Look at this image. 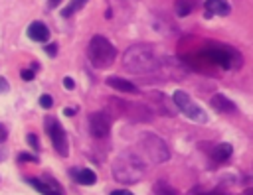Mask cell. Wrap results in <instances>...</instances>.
Masks as SVG:
<instances>
[{
	"label": "cell",
	"instance_id": "6da1fadb",
	"mask_svg": "<svg viewBox=\"0 0 253 195\" xmlns=\"http://www.w3.org/2000/svg\"><path fill=\"white\" fill-rule=\"evenodd\" d=\"M125 67L130 73H152L160 67V59L156 57L154 49L150 45H132L125 53Z\"/></svg>",
	"mask_w": 253,
	"mask_h": 195
},
{
	"label": "cell",
	"instance_id": "7a4b0ae2",
	"mask_svg": "<svg viewBox=\"0 0 253 195\" xmlns=\"http://www.w3.org/2000/svg\"><path fill=\"white\" fill-rule=\"evenodd\" d=\"M144 171H146V167H144L142 160L132 152H123L113 162L115 179L123 181V183H136L144 175Z\"/></svg>",
	"mask_w": 253,
	"mask_h": 195
},
{
	"label": "cell",
	"instance_id": "3957f363",
	"mask_svg": "<svg viewBox=\"0 0 253 195\" xmlns=\"http://www.w3.org/2000/svg\"><path fill=\"white\" fill-rule=\"evenodd\" d=\"M87 55H89V61H91L93 67L105 69V67H109L115 61L117 49H115V45L107 37L93 35L91 41H89V45H87Z\"/></svg>",
	"mask_w": 253,
	"mask_h": 195
},
{
	"label": "cell",
	"instance_id": "277c9868",
	"mask_svg": "<svg viewBox=\"0 0 253 195\" xmlns=\"http://www.w3.org/2000/svg\"><path fill=\"white\" fill-rule=\"evenodd\" d=\"M204 55L223 69H239L243 63L241 53L229 45H223V43H208L204 47Z\"/></svg>",
	"mask_w": 253,
	"mask_h": 195
},
{
	"label": "cell",
	"instance_id": "5b68a950",
	"mask_svg": "<svg viewBox=\"0 0 253 195\" xmlns=\"http://www.w3.org/2000/svg\"><path fill=\"white\" fill-rule=\"evenodd\" d=\"M172 102L194 122H208V114L204 112V108L200 104H196L184 91H174L172 95Z\"/></svg>",
	"mask_w": 253,
	"mask_h": 195
},
{
	"label": "cell",
	"instance_id": "8992f818",
	"mask_svg": "<svg viewBox=\"0 0 253 195\" xmlns=\"http://www.w3.org/2000/svg\"><path fill=\"white\" fill-rule=\"evenodd\" d=\"M140 142H142V148H144L148 160H152L156 163H162L170 158V150H168V146L162 138H158L154 134H142Z\"/></svg>",
	"mask_w": 253,
	"mask_h": 195
},
{
	"label": "cell",
	"instance_id": "52a82bcc",
	"mask_svg": "<svg viewBox=\"0 0 253 195\" xmlns=\"http://www.w3.org/2000/svg\"><path fill=\"white\" fill-rule=\"evenodd\" d=\"M43 124H45V132H47V136H49V140H51L55 152L65 158V156L69 154V148H67V138H65L63 128L59 126V122H57L53 116H47Z\"/></svg>",
	"mask_w": 253,
	"mask_h": 195
},
{
	"label": "cell",
	"instance_id": "ba28073f",
	"mask_svg": "<svg viewBox=\"0 0 253 195\" xmlns=\"http://www.w3.org/2000/svg\"><path fill=\"white\" fill-rule=\"evenodd\" d=\"M89 130L95 138H107L111 132V120L105 112H91L89 114Z\"/></svg>",
	"mask_w": 253,
	"mask_h": 195
},
{
	"label": "cell",
	"instance_id": "9c48e42d",
	"mask_svg": "<svg viewBox=\"0 0 253 195\" xmlns=\"http://www.w3.org/2000/svg\"><path fill=\"white\" fill-rule=\"evenodd\" d=\"M28 183L30 185H34L42 195H61V189H59V185L45 173V177L43 179H32V177H28Z\"/></svg>",
	"mask_w": 253,
	"mask_h": 195
},
{
	"label": "cell",
	"instance_id": "30bf717a",
	"mask_svg": "<svg viewBox=\"0 0 253 195\" xmlns=\"http://www.w3.org/2000/svg\"><path fill=\"white\" fill-rule=\"evenodd\" d=\"M206 10L204 16L211 18V16H227L229 14V4L227 0H206Z\"/></svg>",
	"mask_w": 253,
	"mask_h": 195
},
{
	"label": "cell",
	"instance_id": "8fae6325",
	"mask_svg": "<svg viewBox=\"0 0 253 195\" xmlns=\"http://www.w3.org/2000/svg\"><path fill=\"white\" fill-rule=\"evenodd\" d=\"M211 106H213L217 112H225V114H235V112H237L235 102H231L225 95H213V97H211Z\"/></svg>",
	"mask_w": 253,
	"mask_h": 195
},
{
	"label": "cell",
	"instance_id": "7c38bea8",
	"mask_svg": "<svg viewBox=\"0 0 253 195\" xmlns=\"http://www.w3.org/2000/svg\"><path fill=\"white\" fill-rule=\"evenodd\" d=\"M28 35H30V39H34V41H47L49 30H47L45 24H42V22H32V24L28 26Z\"/></svg>",
	"mask_w": 253,
	"mask_h": 195
},
{
	"label": "cell",
	"instance_id": "4fadbf2b",
	"mask_svg": "<svg viewBox=\"0 0 253 195\" xmlns=\"http://www.w3.org/2000/svg\"><path fill=\"white\" fill-rule=\"evenodd\" d=\"M107 85L113 87V89H117V91H123V93H136V91H138L132 83H128V81L123 79V77H109V79H107Z\"/></svg>",
	"mask_w": 253,
	"mask_h": 195
},
{
	"label": "cell",
	"instance_id": "5bb4252c",
	"mask_svg": "<svg viewBox=\"0 0 253 195\" xmlns=\"http://www.w3.org/2000/svg\"><path fill=\"white\" fill-rule=\"evenodd\" d=\"M229 156H231V146H229V144H225V142L217 144V146L211 150V158H213V160H217V162H225Z\"/></svg>",
	"mask_w": 253,
	"mask_h": 195
},
{
	"label": "cell",
	"instance_id": "9a60e30c",
	"mask_svg": "<svg viewBox=\"0 0 253 195\" xmlns=\"http://www.w3.org/2000/svg\"><path fill=\"white\" fill-rule=\"evenodd\" d=\"M75 181L81 185H93L97 181V175L91 169H79V171H75Z\"/></svg>",
	"mask_w": 253,
	"mask_h": 195
},
{
	"label": "cell",
	"instance_id": "2e32d148",
	"mask_svg": "<svg viewBox=\"0 0 253 195\" xmlns=\"http://www.w3.org/2000/svg\"><path fill=\"white\" fill-rule=\"evenodd\" d=\"M194 6H196L194 0H176V2H174V10H176L178 16H186V14H190V12L194 10Z\"/></svg>",
	"mask_w": 253,
	"mask_h": 195
},
{
	"label": "cell",
	"instance_id": "e0dca14e",
	"mask_svg": "<svg viewBox=\"0 0 253 195\" xmlns=\"http://www.w3.org/2000/svg\"><path fill=\"white\" fill-rule=\"evenodd\" d=\"M85 4H87V0H71V2L61 10V16H63V18H69V16H73L77 10H81Z\"/></svg>",
	"mask_w": 253,
	"mask_h": 195
},
{
	"label": "cell",
	"instance_id": "ac0fdd59",
	"mask_svg": "<svg viewBox=\"0 0 253 195\" xmlns=\"http://www.w3.org/2000/svg\"><path fill=\"white\" fill-rule=\"evenodd\" d=\"M154 193H156V195H176L174 187H170L166 181H158V183H154Z\"/></svg>",
	"mask_w": 253,
	"mask_h": 195
},
{
	"label": "cell",
	"instance_id": "d6986e66",
	"mask_svg": "<svg viewBox=\"0 0 253 195\" xmlns=\"http://www.w3.org/2000/svg\"><path fill=\"white\" fill-rule=\"evenodd\" d=\"M40 104H42L43 108H49V106L53 104V98H51L49 95H42V97H40Z\"/></svg>",
	"mask_w": 253,
	"mask_h": 195
},
{
	"label": "cell",
	"instance_id": "ffe728a7",
	"mask_svg": "<svg viewBox=\"0 0 253 195\" xmlns=\"http://www.w3.org/2000/svg\"><path fill=\"white\" fill-rule=\"evenodd\" d=\"M26 140H28V144H30V146H34L36 150H40V142H38V136H36V134H28V136H26Z\"/></svg>",
	"mask_w": 253,
	"mask_h": 195
},
{
	"label": "cell",
	"instance_id": "44dd1931",
	"mask_svg": "<svg viewBox=\"0 0 253 195\" xmlns=\"http://www.w3.org/2000/svg\"><path fill=\"white\" fill-rule=\"evenodd\" d=\"M45 53H47L49 57H55V55H57V45H55V43L45 45Z\"/></svg>",
	"mask_w": 253,
	"mask_h": 195
},
{
	"label": "cell",
	"instance_id": "7402d4cb",
	"mask_svg": "<svg viewBox=\"0 0 253 195\" xmlns=\"http://www.w3.org/2000/svg\"><path fill=\"white\" fill-rule=\"evenodd\" d=\"M22 79H26V81L34 79V71H30V69H24V71H22Z\"/></svg>",
	"mask_w": 253,
	"mask_h": 195
},
{
	"label": "cell",
	"instance_id": "603a6c76",
	"mask_svg": "<svg viewBox=\"0 0 253 195\" xmlns=\"http://www.w3.org/2000/svg\"><path fill=\"white\" fill-rule=\"evenodd\" d=\"M20 160H22V162H38V158H36V156H30V154H22Z\"/></svg>",
	"mask_w": 253,
	"mask_h": 195
},
{
	"label": "cell",
	"instance_id": "cb8c5ba5",
	"mask_svg": "<svg viewBox=\"0 0 253 195\" xmlns=\"http://www.w3.org/2000/svg\"><path fill=\"white\" fill-rule=\"evenodd\" d=\"M63 85H65V89H73V87H75V83H73L71 77H65V79H63Z\"/></svg>",
	"mask_w": 253,
	"mask_h": 195
},
{
	"label": "cell",
	"instance_id": "d4e9b609",
	"mask_svg": "<svg viewBox=\"0 0 253 195\" xmlns=\"http://www.w3.org/2000/svg\"><path fill=\"white\" fill-rule=\"evenodd\" d=\"M192 195H223L221 191H198V193H192Z\"/></svg>",
	"mask_w": 253,
	"mask_h": 195
},
{
	"label": "cell",
	"instance_id": "484cf974",
	"mask_svg": "<svg viewBox=\"0 0 253 195\" xmlns=\"http://www.w3.org/2000/svg\"><path fill=\"white\" fill-rule=\"evenodd\" d=\"M6 136H8V132H6V128H4V124H0V144L6 140Z\"/></svg>",
	"mask_w": 253,
	"mask_h": 195
},
{
	"label": "cell",
	"instance_id": "4316f807",
	"mask_svg": "<svg viewBox=\"0 0 253 195\" xmlns=\"http://www.w3.org/2000/svg\"><path fill=\"white\" fill-rule=\"evenodd\" d=\"M111 195H132L130 191H126V189H119V191H113Z\"/></svg>",
	"mask_w": 253,
	"mask_h": 195
},
{
	"label": "cell",
	"instance_id": "83f0119b",
	"mask_svg": "<svg viewBox=\"0 0 253 195\" xmlns=\"http://www.w3.org/2000/svg\"><path fill=\"white\" fill-rule=\"evenodd\" d=\"M63 112H65V116H73V114H75V110H73V108H65Z\"/></svg>",
	"mask_w": 253,
	"mask_h": 195
},
{
	"label": "cell",
	"instance_id": "f1b7e54d",
	"mask_svg": "<svg viewBox=\"0 0 253 195\" xmlns=\"http://www.w3.org/2000/svg\"><path fill=\"white\" fill-rule=\"evenodd\" d=\"M0 91H8V85L4 83V79H0Z\"/></svg>",
	"mask_w": 253,
	"mask_h": 195
},
{
	"label": "cell",
	"instance_id": "f546056e",
	"mask_svg": "<svg viewBox=\"0 0 253 195\" xmlns=\"http://www.w3.org/2000/svg\"><path fill=\"white\" fill-rule=\"evenodd\" d=\"M4 158H6V150H4V148H0V162H2Z\"/></svg>",
	"mask_w": 253,
	"mask_h": 195
},
{
	"label": "cell",
	"instance_id": "4dcf8cb0",
	"mask_svg": "<svg viewBox=\"0 0 253 195\" xmlns=\"http://www.w3.org/2000/svg\"><path fill=\"white\" fill-rule=\"evenodd\" d=\"M57 4H59V0H49V6H51V8H55Z\"/></svg>",
	"mask_w": 253,
	"mask_h": 195
}]
</instances>
